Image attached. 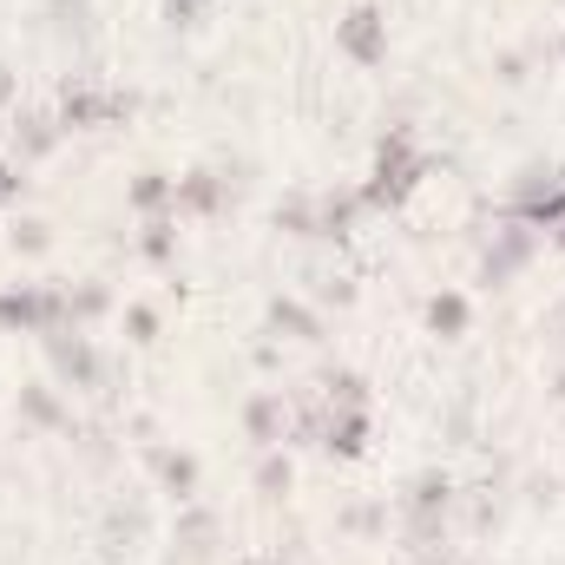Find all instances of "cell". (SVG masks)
<instances>
[{
    "label": "cell",
    "instance_id": "obj_1",
    "mask_svg": "<svg viewBox=\"0 0 565 565\" xmlns=\"http://www.w3.org/2000/svg\"><path fill=\"white\" fill-rule=\"evenodd\" d=\"M427 171H434V151H422L408 126L382 132V145H375V171L355 184V191H362V211H402V204L427 184Z\"/></svg>",
    "mask_w": 565,
    "mask_h": 565
},
{
    "label": "cell",
    "instance_id": "obj_2",
    "mask_svg": "<svg viewBox=\"0 0 565 565\" xmlns=\"http://www.w3.org/2000/svg\"><path fill=\"white\" fill-rule=\"evenodd\" d=\"M500 217H513V224H526V231L553 237V224L565 217V164H526V171L507 184Z\"/></svg>",
    "mask_w": 565,
    "mask_h": 565
},
{
    "label": "cell",
    "instance_id": "obj_3",
    "mask_svg": "<svg viewBox=\"0 0 565 565\" xmlns=\"http://www.w3.org/2000/svg\"><path fill=\"white\" fill-rule=\"evenodd\" d=\"M0 329L7 335H53L66 322V282H13L0 289Z\"/></svg>",
    "mask_w": 565,
    "mask_h": 565
},
{
    "label": "cell",
    "instance_id": "obj_4",
    "mask_svg": "<svg viewBox=\"0 0 565 565\" xmlns=\"http://www.w3.org/2000/svg\"><path fill=\"white\" fill-rule=\"evenodd\" d=\"M132 93H113V86H93V79H66L60 86V126L66 132H99V126H119V119H132Z\"/></svg>",
    "mask_w": 565,
    "mask_h": 565
},
{
    "label": "cell",
    "instance_id": "obj_5",
    "mask_svg": "<svg viewBox=\"0 0 565 565\" xmlns=\"http://www.w3.org/2000/svg\"><path fill=\"white\" fill-rule=\"evenodd\" d=\"M447 507H454V473L422 467V473L408 480V493H402V520H408V540H415V546H434V540L447 533Z\"/></svg>",
    "mask_w": 565,
    "mask_h": 565
},
{
    "label": "cell",
    "instance_id": "obj_6",
    "mask_svg": "<svg viewBox=\"0 0 565 565\" xmlns=\"http://www.w3.org/2000/svg\"><path fill=\"white\" fill-rule=\"evenodd\" d=\"M40 349H46V369L66 388H99L106 382V355L86 329H53V335H40Z\"/></svg>",
    "mask_w": 565,
    "mask_h": 565
},
{
    "label": "cell",
    "instance_id": "obj_7",
    "mask_svg": "<svg viewBox=\"0 0 565 565\" xmlns=\"http://www.w3.org/2000/svg\"><path fill=\"white\" fill-rule=\"evenodd\" d=\"M540 244H546L540 231H526V224L500 217V224H493V244L480 250V282H487V289H507V282H513L526 264H533V257H540Z\"/></svg>",
    "mask_w": 565,
    "mask_h": 565
},
{
    "label": "cell",
    "instance_id": "obj_8",
    "mask_svg": "<svg viewBox=\"0 0 565 565\" xmlns=\"http://www.w3.org/2000/svg\"><path fill=\"white\" fill-rule=\"evenodd\" d=\"M335 46L355 60V66H382L388 60V13L375 0H355L342 20H335Z\"/></svg>",
    "mask_w": 565,
    "mask_h": 565
},
{
    "label": "cell",
    "instance_id": "obj_9",
    "mask_svg": "<svg viewBox=\"0 0 565 565\" xmlns=\"http://www.w3.org/2000/svg\"><path fill=\"white\" fill-rule=\"evenodd\" d=\"M145 460H151V473H158V487L178 500V507H191L198 500V454H184V447H145Z\"/></svg>",
    "mask_w": 565,
    "mask_h": 565
},
{
    "label": "cell",
    "instance_id": "obj_10",
    "mask_svg": "<svg viewBox=\"0 0 565 565\" xmlns=\"http://www.w3.org/2000/svg\"><path fill=\"white\" fill-rule=\"evenodd\" d=\"M231 204V178L224 171H184L178 178V217H217Z\"/></svg>",
    "mask_w": 565,
    "mask_h": 565
},
{
    "label": "cell",
    "instance_id": "obj_11",
    "mask_svg": "<svg viewBox=\"0 0 565 565\" xmlns=\"http://www.w3.org/2000/svg\"><path fill=\"white\" fill-rule=\"evenodd\" d=\"M66 139V126H60V113H20L13 119V164H33V158H53Z\"/></svg>",
    "mask_w": 565,
    "mask_h": 565
},
{
    "label": "cell",
    "instance_id": "obj_12",
    "mask_svg": "<svg viewBox=\"0 0 565 565\" xmlns=\"http://www.w3.org/2000/svg\"><path fill=\"white\" fill-rule=\"evenodd\" d=\"M355 217H362V191H355V184H335V191H316V237H329V244H342V237L355 231Z\"/></svg>",
    "mask_w": 565,
    "mask_h": 565
},
{
    "label": "cell",
    "instance_id": "obj_13",
    "mask_svg": "<svg viewBox=\"0 0 565 565\" xmlns=\"http://www.w3.org/2000/svg\"><path fill=\"white\" fill-rule=\"evenodd\" d=\"M244 434H250L257 447H282V434H289V402H282L277 388H264V395L244 402Z\"/></svg>",
    "mask_w": 565,
    "mask_h": 565
},
{
    "label": "cell",
    "instance_id": "obj_14",
    "mask_svg": "<svg viewBox=\"0 0 565 565\" xmlns=\"http://www.w3.org/2000/svg\"><path fill=\"white\" fill-rule=\"evenodd\" d=\"M422 316H427V329H434L440 342H460V335H467V322H473V302H467L460 289H434Z\"/></svg>",
    "mask_w": 565,
    "mask_h": 565
},
{
    "label": "cell",
    "instance_id": "obj_15",
    "mask_svg": "<svg viewBox=\"0 0 565 565\" xmlns=\"http://www.w3.org/2000/svg\"><path fill=\"white\" fill-rule=\"evenodd\" d=\"M126 204H132L139 217H164V211H178V178H171V171H139L132 191H126Z\"/></svg>",
    "mask_w": 565,
    "mask_h": 565
},
{
    "label": "cell",
    "instance_id": "obj_16",
    "mask_svg": "<svg viewBox=\"0 0 565 565\" xmlns=\"http://www.w3.org/2000/svg\"><path fill=\"white\" fill-rule=\"evenodd\" d=\"M270 329L289 335V342H322V316H316L302 296H277V302H270Z\"/></svg>",
    "mask_w": 565,
    "mask_h": 565
},
{
    "label": "cell",
    "instance_id": "obj_17",
    "mask_svg": "<svg viewBox=\"0 0 565 565\" xmlns=\"http://www.w3.org/2000/svg\"><path fill=\"white\" fill-rule=\"evenodd\" d=\"M139 257L145 264H171V257H178V211L139 217Z\"/></svg>",
    "mask_w": 565,
    "mask_h": 565
},
{
    "label": "cell",
    "instance_id": "obj_18",
    "mask_svg": "<svg viewBox=\"0 0 565 565\" xmlns=\"http://www.w3.org/2000/svg\"><path fill=\"white\" fill-rule=\"evenodd\" d=\"M106 309H113V289H106V282H73V289H66V322H73V329H93Z\"/></svg>",
    "mask_w": 565,
    "mask_h": 565
},
{
    "label": "cell",
    "instance_id": "obj_19",
    "mask_svg": "<svg viewBox=\"0 0 565 565\" xmlns=\"http://www.w3.org/2000/svg\"><path fill=\"white\" fill-rule=\"evenodd\" d=\"M316 395H322L329 408H369V382H362L355 369H322Z\"/></svg>",
    "mask_w": 565,
    "mask_h": 565
},
{
    "label": "cell",
    "instance_id": "obj_20",
    "mask_svg": "<svg viewBox=\"0 0 565 565\" xmlns=\"http://www.w3.org/2000/svg\"><path fill=\"white\" fill-rule=\"evenodd\" d=\"M20 415H26L33 427H73L66 402H60V395H53L46 382H26V388H20Z\"/></svg>",
    "mask_w": 565,
    "mask_h": 565
},
{
    "label": "cell",
    "instance_id": "obj_21",
    "mask_svg": "<svg viewBox=\"0 0 565 565\" xmlns=\"http://www.w3.org/2000/svg\"><path fill=\"white\" fill-rule=\"evenodd\" d=\"M211 540H217V520L191 500L184 520H178V546H184V559H211Z\"/></svg>",
    "mask_w": 565,
    "mask_h": 565
},
{
    "label": "cell",
    "instance_id": "obj_22",
    "mask_svg": "<svg viewBox=\"0 0 565 565\" xmlns=\"http://www.w3.org/2000/svg\"><path fill=\"white\" fill-rule=\"evenodd\" d=\"M289 480H296L289 454H282V447H264V460H257V493H264V500H282V493H289Z\"/></svg>",
    "mask_w": 565,
    "mask_h": 565
},
{
    "label": "cell",
    "instance_id": "obj_23",
    "mask_svg": "<svg viewBox=\"0 0 565 565\" xmlns=\"http://www.w3.org/2000/svg\"><path fill=\"white\" fill-rule=\"evenodd\" d=\"M277 231H289V237H316V198H282Z\"/></svg>",
    "mask_w": 565,
    "mask_h": 565
},
{
    "label": "cell",
    "instance_id": "obj_24",
    "mask_svg": "<svg viewBox=\"0 0 565 565\" xmlns=\"http://www.w3.org/2000/svg\"><path fill=\"white\" fill-rule=\"evenodd\" d=\"M7 244H13L20 257H40V250H53V231H46L40 217H20V224L7 231Z\"/></svg>",
    "mask_w": 565,
    "mask_h": 565
},
{
    "label": "cell",
    "instance_id": "obj_25",
    "mask_svg": "<svg viewBox=\"0 0 565 565\" xmlns=\"http://www.w3.org/2000/svg\"><path fill=\"white\" fill-rule=\"evenodd\" d=\"M126 335H132V342H151V335H158V309H151V302H132V309H126Z\"/></svg>",
    "mask_w": 565,
    "mask_h": 565
},
{
    "label": "cell",
    "instance_id": "obj_26",
    "mask_svg": "<svg viewBox=\"0 0 565 565\" xmlns=\"http://www.w3.org/2000/svg\"><path fill=\"white\" fill-rule=\"evenodd\" d=\"M20 191H26V178H20V164H13V158H0V211H7V204H13Z\"/></svg>",
    "mask_w": 565,
    "mask_h": 565
},
{
    "label": "cell",
    "instance_id": "obj_27",
    "mask_svg": "<svg viewBox=\"0 0 565 565\" xmlns=\"http://www.w3.org/2000/svg\"><path fill=\"white\" fill-rule=\"evenodd\" d=\"M13 99H20V73H13V66H7V60H0V113H7V106H13Z\"/></svg>",
    "mask_w": 565,
    "mask_h": 565
},
{
    "label": "cell",
    "instance_id": "obj_28",
    "mask_svg": "<svg viewBox=\"0 0 565 565\" xmlns=\"http://www.w3.org/2000/svg\"><path fill=\"white\" fill-rule=\"evenodd\" d=\"M198 7H204V0H164V13H171V20H198Z\"/></svg>",
    "mask_w": 565,
    "mask_h": 565
},
{
    "label": "cell",
    "instance_id": "obj_29",
    "mask_svg": "<svg viewBox=\"0 0 565 565\" xmlns=\"http://www.w3.org/2000/svg\"><path fill=\"white\" fill-rule=\"evenodd\" d=\"M546 244H553V250H565V217L553 224V237H546Z\"/></svg>",
    "mask_w": 565,
    "mask_h": 565
},
{
    "label": "cell",
    "instance_id": "obj_30",
    "mask_svg": "<svg viewBox=\"0 0 565 565\" xmlns=\"http://www.w3.org/2000/svg\"><path fill=\"white\" fill-rule=\"evenodd\" d=\"M553 402H559V408H565V369H559V382H553Z\"/></svg>",
    "mask_w": 565,
    "mask_h": 565
},
{
    "label": "cell",
    "instance_id": "obj_31",
    "mask_svg": "<svg viewBox=\"0 0 565 565\" xmlns=\"http://www.w3.org/2000/svg\"><path fill=\"white\" fill-rule=\"evenodd\" d=\"M559 335H565V316H559Z\"/></svg>",
    "mask_w": 565,
    "mask_h": 565
}]
</instances>
